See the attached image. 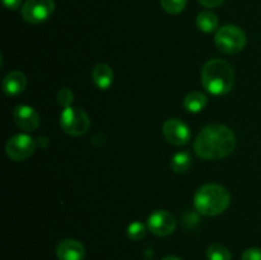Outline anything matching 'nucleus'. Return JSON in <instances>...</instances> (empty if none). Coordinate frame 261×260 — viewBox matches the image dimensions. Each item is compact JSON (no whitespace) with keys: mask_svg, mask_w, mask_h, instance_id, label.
Here are the masks:
<instances>
[{"mask_svg":"<svg viewBox=\"0 0 261 260\" xmlns=\"http://www.w3.org/2000/svg\"><path fill=\"white\" fill-rule=\"evenodd\" d=\"M206 103H208V98L201 92H190L184 99V107L193 114H198L201 110H204Z\"/></svg>","mask_w":261,"mask_h":260,"instance_id":"14","label":"nucleus"},{"mask_svg":"<svg viewBox=\"0 0 261 260\" xmlns=\"http://www.w3.org/2000/svg\"><path fill=\"white\" fill-rule=\"evenodd\" d=\"M20 3L22 0H3V4H4L5 8L10 10H15L20 7Z\"/></svg>","mask_w":261,"mask_h":260,"instance_id":"23","label":"nucleus"},{"mask_svg":"<svg viewBox=\"0 0 261 260\" xmlns=\"http://www.w3.org/2000/svg\"><path fill=\"white\" fill-rule=\"evenodd\" d=\"M92 81L99 89H107L114 82V71L109 64H98L92 70Z\"/></svg>","mask_w":261,"mask_h":260,"instance_id":"13","label":"nucleus"},{"mask_svg":"<svg viewBox=\"0 0 261 260\" xmlns=\"http://www.w3.org/2000/svg\"><path fill=\"white\" fill-rule=\"evenodd\" d=\"M163 10L170 14H180L186 7V0H161Z\"/></svg>","mask_w":261,"mask_h":260,"instance_id":"18","label":"nucleus"},{"mask_svg":"<svg viewBox=\"0 0 261 260\" xmlns=\"http://www.w3.org/2000/svg\"><path fill=\"white\" fill-rule=\"evenodd\" d=\"M201 83L209 93L222 96L234 86V71L227 61L222 59H212L201 70Z\"/></svg>","mask_w":261,"mask_h":260,"instance_id":"2","label":"nucleus"},{"mask_svg":"<svg viewBox=\"0 0 261 260\" xmlns=\"http://www.w3.org/2000/svg\"><path fill=\"white\" fill-rule=\"evenodd\" d=\"M218 17L212 12H201L199 13L196 18V25L201 32L211 33L218 28Z\"/></svg>","mask_w":261,"mask_h":260,"instance_id":"15","label":"nucleus"},{"mask_svg":"<svg viewBox=\"0 0 261 260\" xmlns=\"http://www.w3.org/2000/svg\"><path fill=\"white\" fill-rule=\"evenodd\" d=\"M148 228L157 236H168L176 228V219L170 212L155 211L148 218Z\"/></svg>","mask_w":261,"mask_h":260,"instance_id":"9","label":"nucleus"},{"mask_svg":"<svg viewBox=\"0 0 261 260\" xmlns=\"http://www.w3.org/2000/svg\"><path fill=\"white\" fill-rule=\"evenodd\" d=\"M27 86V78L22 71H10L3 79V92L7 96H18L22 93Z\"/></svg>","mask_w":261,"mask_h":260,"instance_id":"12","label":"nucleus"},{"mask_svg":"<svg viewBox=\"0 0 261 260\" xmlns=\"http://www.w3.org/2000/svg\"><path fill=\"white\" fill-rule=\"evenodd\" d=\"M54 0H27L22 7V17L31 24H40L53 15Z\"/></svg>","mask_w":261,"mask_h":260,"instance_id":"6","label":"nucleus"},{"mask_svg":"<svg viewBox=\"0 0 261 260\" xmlns=\"http://www.w3.org/2000/svg\"><path fill=\"white\" fill-rule=\"evenodd\" d=\"M241 260H261L260 247H250L242 254Z\"/></svg>","mask_w":261,"mask_h":260,"instance_id":"21","label":"nucleus"},{"mask_svg":"<svg viewBox=\"0 0 261 260\" xmlns=\"http://www.w3.org/2000/svg\"><path fill=\"white\" fill-rule=\"evenodd\" d=\"M13 117L17 126L24 132H35L40 126V115L28 105H19L15 107Z\"/></svg>","mask_w":261,"mask_h":260,"instance_id":"10","label":"nucleus"},{"mask_svg":"<svg viewBox=\"0 0 261 260\" xmlns=\"http://www.w3.org/2000/svg\"><path fill=\"white\" fill-rule=\"evenodd\" d=\"M231 203L228 190L218 184H206L194 195V205L196 212L206 217H214L227 211Z\"/></svg>","mask_w":261,"mask_h":260,"instance_id":"3","label":"nucleus"},{"mask_svg":"<svg viewBox=\"0 0 261 260\" xmlns=\"http://www.w3.org/2000/svg\"><path fill=\"white\" fill-rule=\"evenodd\" d=\"M162 260H181V259L177 256H166V257H163Z\"/></svg>","mask_w":261,"mask_h":260,"instance_id":"24","label":"nucleus"},{"mask_svg":"<svg viewBox=\"0 0 261 260\" xmlns=\"http://www.w3.org/2000/svg\"><path fill=\"white\" fill-rule=\"evenodd\" d=\"M56 255L59 260H83L86 257V249L82 242L68 239L59 242Z\"/></svg>","mask_w":261,"mask_h":260,"instance_id":"11","label":"nucleus"},{"mask_svg":"<svg viewBox=\"0 0 261 260\" xmlns=\"http://www.w3.org/2000/svg\"><path fill=\"white\" fill-rule=\"evenodd\" d=\"M191 155L188 152L176 153L171 161V168L176 173H184L190 168Z\"/></svg>","mask_w":261,"mask_h":260,"instance_id":"16","label":"nucleus"},{"mask_svg":"<svg viewBox=\"0 0 261 260\" xmlns=\"http://www.w3.org/2000/svg\"><path fill=\"white\" fill-rule=\"evenodd\" d=\"M73 101H74V93L71 89L63 88L59 91L58 103L61 105L64 109H66V107H70L71 103H73Z\"/></svg>","mask_w":261,"mask_h":260,"instance_id":"20","label":"nucleus"},{"mask_svg":"<svg viewBox=\"0 0 261 260\" xmlns=\"http://www.w3.org/2000/svg\"><path fill=\"white\" fill-rule=\"evenodd\" d=\"M236 135L228 126L212 124L200 130L194 142V150L203 160H221L236 148Z\"/></svg>","mask_w":261,"mask_h":260,"instance_id":"1","label":"nucleus"},{"mask_svg":"<svg viewBox=\"0 0 261 260\" xmlns=\"http://www.w3.org/2000/svg\"><path fill=\"white\" fill-rule=\"evenodd\" d=\"M5 150L10 160L24 161L35 153L36 142L30 135L17 134L8 140Z\"/></svg>","mask_w":261,"mask_h":260,"instance_id":"7","label":"nucleus"},{"mask_svg":"<svg viewBox=\"0 0 261 260\" xmlns=\"http://www.w3.org/2000/svg\"><path fill=\"white\" fill-rule=\"evenodd\" d=\"M60 126L66 134L81 137L88 132L91 120L83 110L78 107H66L60 115Z\"/></svg>","mask_w":261,"mask_h":260,"instance_id":"5","label":"nucleus"},{"mask_svg":"<svg viewBox=\"0 0 261 260\" xmlns=\"http://www.w3.org/2000/svg\"><path fill=\"white\" fill-rule=\"evenodd\" d=\"M163 137L173 145H181L188 144L189 140L191 138L190 129H189L188 125L184 121H181L180 119H168L167 121L163 124L162 127Z\"/></svg>","mask_w":261,"mask_h":260,"instance_id":"8","label":"nucleus"},{"mask_svg":"<svg viewBox=\"0 0 261 260\" xmlns=\"http://www.w3.org/2000/svg\"><path fill=\"white\" fill-rule=\"evenodd\" d=\"M127 236L130 240L134 241H139L145 236V226L142 222H133L129 227H127Z\"/></svg>","mask_w":261,"mask_h":260,"instance_id":"19","label":"nucleus"},{"mask_svg":"<svg viewBox=\"0 0 261 260\" xmlns=\"http://www.w3.org/2000/svg\"><path fill=\"white\" fill-rule=\"evenodd\" d=\"M216 46L219 51L228 55L241 53L246 46V35L237 25H224L216 33Z\"/></svg>","mask_w":261,"mask_h":260,"instance_id":"4","label":"nucleus"},{"mask_svg":"<svg viewBox=\"0 0 261 260\" xmlns=\"http://www.w3.org/2000/svg\"><path fill=\"white\" fill-rule=\"evenodd\" d=\"M208 260H232V254L224 245L213 244L206 250Z\"/></svg>","mask_w":261,"mask_h":260,"instance_id":"17","label":"nucleus"},{"mask_svg":"<svg viewBox=\"0 0 261 260\" xmlns=\"http://www.w3.org/2000/svg\"><path fill=\"white\" fill-rule=\"evenodd\" d=\"M203 7L206 8H217L224 3V0H198Z\"/></svg>","mask_w":261,"mask_h":260,"instance_id":"22","label":"nucleus"}]
</instances>
